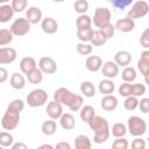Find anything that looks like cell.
Listing matches in <instances>:
<instances>
[{
    "label": "cell",
    "mask_w": 149,
    "mask_h": 149,
    "mask_svg": "<svg viewBox=\"0 0 149 149\" xmlns=\"http://www.w3.org/2000/svg\"><path fill=\"white\" fill-rule=\"evenodd\" d=\"M54 99L61 102L62 105H65L69 107L71 112L80 111L84 104V99L79 94H74L66 87H59L54 93Z\"/></svg>",
    "instance_id": "obj_1"
},
{
    "label": "cell",
    "mask_w": 149,
    "mask_h": 149,
    "mask_svg": "<svg viewBox=\"0 0 149 149\" xmlns=\"http://www.w3.org/2000/svg\"><path fill=\"white\" fill-rule=\"evenodd\" d=\"M88 127L94 132V136H93L94 143L101 144L109 139V135H111L109 125H108V121L104 116L95 115L88 122Z\"/></svg>",
    "instance_id": "obj_2"
},
{
    "label": "cell",
    "mask_w": 149,
    "mask_h": 149,
    "mask_svg": "<svg viewBox=\"0 0 149 149\" xmlns=\"http://www.w3.org/2000/svg\"><path fill=\"white\" fill-rule=\"evenodd\" d=\"M127 129H128V133L134 137L142 136L147 132V123L144 119L137 115H133V116H129L127 120Z\"/></svg>",
    "instance_id": "obj_3"
},
{
    "label": "cell",
    "mask_w": 149,
    "mask_h": 149,
    "mask_svg": "<svg viewBox=\"0 0 149 149\" xmlns=\"http://www.w3.org/2000/svg\"><path fill=\"white\" fill-rule=\"evenodd\" d=\"M48 93L43 88H35L33 91H30L26 98V102L28 104L29 107H41L43 106L47 101H48Z\"/></svg>",
    "instance_id": "obj_4"
},
{
    "label": "cell",
    "mask_w": 149,
    "mask_h": 149,
    "mask_svg": "<svg viewBox=\"0 0 149 149\" xmlns=\"http://www.w3.org/2000/svg\"><path fill=\"white\" fill-rule=\"evenodd\" d=\"M20 122V112L7 108L1 119V127L5 130H13L19 126Z\"/></svg>",
    "instance_id": "obj_5"
},
{
    "label": "cell",
    "mask_w": 149,
    "mask_h": 149,
    "mask_svg": "<svg viewBox=\"0 0 149 149\" xmlns=\"http://www.w3.org/2000/svg\"><path fill=\"white\" fill-rule=\"evenodd\" d=\"M147 14H149V3L144 0H137L133 2L130 6V9L127 13V16L135 20V19H141L144 17Z\"/></svg>",
    "instance_id": "obj_6"
},
{
    "label": "cell",
    "mask_w": 149,
    "mask_h": 149,
    "mask_svg": "<svg viewBox=\"0 0 149 149\" xmlns=\"http://www.w3.org/2000/svg\"><path fill=\"white\" fill-rule=\"evenodd\" d=\"M30 26L31 23L27 20V17H19L15 19L14 22L10 24L9 29L13 33L14 36H24L30 31Z\"/></svg>",
    "instance_id": "obj_7"
},
{
    "label": "cell",
    "mask_w": 149,
    "mask_h": 149,
    "mask_svg": "<svg viewBox=\"0 0 149 149\" xmlns=\"http://www.w3.org/2000/svg\"><path fill=\"white\" fill-rule=\"evenodd\" d=\"M111 10L107 8V7H98L95 8L94 10V14H93V19H92V22L95 27L100 28L107 23L111 22Z\"/></svg>",
    "instance_id": "obj_8"
},
{
    "label": "cell",
    "mask_w": 149,
    "mask_h": 149,
    "mask_svg": "<svg viewBox=\"0 0 149 149\" xmlns=\"http://www.w3.org/2000/svg\"><path fill=\"white\" fill-rule=\"evenodd\" d=\"M38 68L42 70L43 73L52 74L57 71V63L54 58H51L49 56H43L38 61Z\"/></svg>",
    "instance_id": "obj_9"
},
{
    "label": "cell",
    "mask_w": 149,
    "mask_h": 149,
    "mask_svg": "<svg viewBox=\"0 0 149 149\" xmlns=\"http://www.w3.org/2000/svg\"><path fill=\"white\" fill-rule=\"evenodd\" d=\"M17 57V52L14 48H8V47H1L0 49V64L6 65V64H12Z\"/></svg>",
    "instance_id": "obj_10"
},
{
    "label": "cell",
    "mask_w": 149,
    "mask_h": 149,
    "mask_svg": "<svg viewBox=\"0 0 149 149\" xmlns=\"http://www.w3.org/2000/svg\"><path fill=\"white\" fill-rule=\"evenodd\" d=\"M47 114L50 119L58 120L63 114V105L54 99L52 101L48 102V105H47Z\"/></svg>",
    "instance_id": "obj_11"
},
{
    "label": "cell",
    "mask_w": 149,
    "mask_h": 149,
    "mask_svg": "<svg viewBox=\"0 0 149 149\" xmlns=\"http://www.w3.org/2000/svg\"><path fill=\"white\" fill-rule=\"evenodd\" d=\"M101 71H102V74L106 78L113 79L119 74V65L114 61H107L102 64Z\"/></svg>",
    "instance_id": "obj_12"
},
{
    "label": "cell",
    "mask_w": 149,
    "mask_h": 149,
    "mask_svg": "<svg viewBox=\"0 0 149 149\" xmlns=\"http://www.w3.org/2000/svg\"><path fill=\"white\" fill-rule=\"evenodd\" d=\"M114 26H115V29L121 33H129L135 28V21L133 19L126 16V17L119 19Z\"/></svg>",
    "instance_id": "obj_13"
},
{
    "label": "cell",
    "mask_w": 149,
    "mask_h": 149,
    "mask_svg": "<svg viewBox=\"0 0 149 149\" xmlns=\"http://www.w3.org/2000/svg\"><path fill=\"white\" fill-rule=\"evenodd\" d=\"M41 28L45 34L52 35L58 30V22L51 16H47L41 21Z\"/></svg>",
    "instance_id": "obj_14"
},
{
    "label": "cell",
    "mask_w": 149,
    "mask_h": 149,
    "mask_svg": "<svg viewBox=\"0 0 149 149\" xmlns=\"http://www.w3.org/2000/svg\"><path fill=\"white\" fill-rule=\"evenodd\" d=\"M42 15H43V14H42L41 8H38V7H36V6L29 7V8L27 9V12H26V17H27V20H28L31 24H37V23H40V22L43 20Z\"/></svg>",
    "instance_id": "obj_15"
},
{
    "label": "cell",
    "mask_w": 149,
    "mask_h": 149,
    "mask_svg": "<svg viewBox=\"0 0 149 149\" xmlns=\"http://www.w3.org/2000/svg\"><path fill=\"white\" fill-rule=\"evenodd\" d=\"M85 66L88 71L91 72H97L102 68V59L98 55H92L88 56L85 61Z\"/></svg>",
    "instance_id": "obj_16"
},
{
    "label": "cell",
    "mask_w": 149,
    "mask_h": 149,
    "mask_svg": "<svg viewBox=\"0 0 149 149\" xmlns=\"http://www.w3.org/2000/svg\"><path fill=\"white\" fill-rule=\"evenodd\" d=\"M118 104H119L118 98L115 95H113V94H106V95H104V98L100 101V105H101L102 109H105L106 112L114 111L118 107Z\"/></svg>",
    "instance_id": "obj_17"
},
{
    "label": "cell",
    "mask_w": 149,
    "mask_h": 149,
    "mask_svg": "<svg viewBox=\"0 0 149 149\" xmlns=\"http://www.w3.org/2000/svg\"><path fill=\"white\" fill-rule=\"evenodd\" d=\"M133 57L130 55V52H128L127 50H119L115 52L114 55V62L119 65V66H127L130 64Z\"/></svg>",
    "instance_id": "obj_18"
},
{
    "label": "cell",
    "mask_w": 149,
    "mask_h": 149,
    "mask_svg": "<svg viewBox=\"0 0 149 149\" xmlns=\"http://www.w3.org/2000/svg\"><path fill=\"white\" fill-rule=\"evenodd\" d=\"M98 90L104 95H106V94H113L114 91H115V84H114V81L112 79L106 78V79H102V80L99 81Z\"/></svg>",
    "instance_id": "obj_19"
},
{
    "label": "cell",
    "mask_w": 149,
    "mask_h": 149,
    "mask_svg": "<svg viewBox=\"0 0 149 149\" xmlns=\"http://www.w3.org/2000/svg\"><path fill=\"white\" fill-rule=\"evenodd\" d=\"M59 123L64 130H71L76 127V119L71 113H63L59 118Z\"/></svg>",
    "instance_id": "obj_20"
},
{
    "label": "cell",
    "mask_w": 149,
    "mask_h": 149,
    "mask_svg": "<svg viewBox=\"0 0 149 149\" xmlns=\"http://www.w3.org/2000/svg\"><path fill=\"white\" fill-rule=\"evenodd\" d=\"M36 61L33 58V57H23L20 62V70L22 73L24 74H28L29 72H31L34 69H36Z\"/></svg>",
    "instance_id": "obj_21"
},
{
    "label": "cell",
    "mask_w": 149,
    "mask_h": 149,
    "mask_svg": "<svg viewBox=\"0 0 149 149\" xmlns=\"http://www.w3.org/2000/svg\"><path fill=\"white\" fill-rule=\"evenodd\" d=\"M14 9L12 7V5L9 3H3L0 6V22L1 23H6L8 22L10 19H13L14 15Z\"/></svg>",
    "instance_id": "obj_22"
},
{
    "label": "cell",
    "mask_w": 149,
    "mask_h": 149,
    "mask_svg": "<svg viewBox=\"0 0 149 149\" xmlns=\"http://www.w3.org/2000/svg\"><path fill=\"white\" fill-rule=\"evenodd\" d=\"M9 84L14 90H22L26 86V78L19 72H14L9 78Z\"/></svg>",
    "instance_id": "obj_23"
},
{
    "label": "cell",
    "mask_w": 149,
    "mask_h": 149,
    "mask_svg": "<svg viewBox=\"0 0 149 149\" xmlns=\"http://www.w3.org/2000/svg\"><path fill=\"white\" fill-rule=\"evenodd\" d=\"M79 116H80V119H81L84 122L88 123V122L95 116V111H94V108H93L91 105H85V106H83V107L80 108Z\"/></svg>",
    "instance_id": "obj_24"
},
{
    "label": "cell",
    "mask_w": 149,
    "mask_h": 149,
    "mask_svg": "<svg viewBox=\"0 0 149 149\" xmlns=\"http://www.w3.org/2000/svg\"><path fill=\"white\" fill-rule=\"evenodd\" d=\"M74 147H76V149H91L92 143L87 135L79 134L74 139Z\"/></svg>",
    "instance_id": "obj_25"
},
{
    "label": "cell",
    "mask_w": 149,
    "mask_h": 149,
    "mask_svg": "<svg viewBox=\"0 0 149 149\" xmlns=\"http://www.w3.org/2000/svg\"><path fill=\"white\" fill-rule=\"evenodd\" d=\"M41 130H42V133H43L44 135H47V136L54 135V134L56 133V130H57V125H56L55 120H54V119L45 120V121L42 123V126H41Z\"/></svg>",
    "instance_id": "obj_26"
},
{
    "label": "cell",
    "mask_w": 149,
    "mask_h": 149,
    "mask_svg": "<svg viewBox=\"0 0 149 149\" xmlns=\"http://www.w3.org/2000/svg\"><path fill=\"white\" fill-rule=\"evenodd\" d=\"M80 92H81V94L84 95V97H86V98H92V97H94L95 95V87H94V85L91 83V81H88V80H85V81H83L81 84H80Z\"/></svg>",
    "instance_id": "obj_27"
},
{
    "label": "cell",
    "mask_w": 149,
    "mask_h": 149,
    "mask_svg": "<svg viewBox=\"0 0 149 149\" xmlns=\"http://www.w3.org/2000/svg\"><path fill=\"white\" fill-rule=\"evenodd\" d=\"M121 77H122V80H123V81L133 83V81L136 79V77H137V72H136L135 68L127 65V66H125V69L122 70Z\"/></svg>",
    "instance_id": "obj_28"
},
{
    "label": "cell",
    "mask_w": 149,
    "mask_h": 149,
    "mask_svg": "<svg viewBox=\"0 0 149 149\" xmlns=\"http://www.w3.org/2000/svg\"><path fill=\"white\" fill-rule=\"evenodd\" d=\"M27 79L30 84L33 85H36V84H40L42 80H43V72L40 68H36L34 69L31 72H29L27 74Z\"/></svg>",
    "instance_id": "obj_29"
},
{
    "label": "cell",
    "mask_w": 149,
    "mask_h": 149,
    "mask_svg": "<svg viewBox=\"0 0 149 149\" xmlns=\"http://www.w3.org/2000/svg\"><path fill=\"white\" fill-rule=\"evenodd\" d=\"M76 27L77 29H84L92 27V19L87 14H79V16L76 20Z\"/></svg>",
    "instance_id": "obj_30"
},
{
    "label": "cell",
    "mask_w": 149,
    "mask_h": 149,
    "mask_svg": "<svg viewBox=\"0 0 149 149\" xmlns=\"http://www.w3.org/2000/svg\"><path fill=\"white\" fill-rule=\"evenodd\" d=\"M128 129H127V126L122 122H116L112 126V129H111V133L114 137H123L126 134H127Z\"/></svg>",
    "instance_id": "obj_31"
},
{
    "label": "cell",
    "mask_w": 149,
    "mask_h": 149,
    "mask_svg": "<svg viewBox=\"0 0 149 149\" xmlns=\"http://www.w3.org/2000/svg\"><path fill=\"white\" fill-rule=\"evenodd\" d=\"M106 42H107V38L101 34V31L99 29L98 30H93V34H92V37H91V41H90V43L92 45H94V47H101Z\"/></svg>",
    "instance_id": "obj_32"
},
{
    "label": "cell",
    "mask_w": 149,
    "mask_h": 149,
    "mask_svg": "<svg viewBox=\"0 0 149 149\" xmlns=\"http://www.w3.org/2000/svg\"><path fill=\"white\" fill-rule=\"evenodd\" d=\"M13 38H14V35L10 31V29L2 28L0 30V45L1 47H5V45L9 44L13 41Z\"/></svg>",
    "instance_id": "obj_33"
},
{
    "label": "cell",
    "mask_w": 149,
    "mask_h": 149,
    "mask_svg": "<svg viewBox=\"0 0 149 149\" xmlns=\"http://www.w3.org/2000/svg\"><path fill=\"white\" fill-rule=\"evenodd\" d=\"M92 34H93L92 27L84 28V29H77V37H78L79 42H90Z\"/></svg>",
    "instance_id": "obj_34"
},
{
    "label": "cell",
    "mask_w": 149,
    "mask_h": 149,
    "mask_svg": "<svg viewBox=\"0 0 149 149\" xmlns=\"http://www.w3.org/2000/svg\"><path fill=\"white\" fill-rule=\"evenodd\" d=\"M14 143V137L10 133L8 132H1L0 133V146L2 148H9Z\"/></svg>",
    "instance_id": "obj_35"
},
{
    "label": "cell",
    "mask_w": 149,
    "mask_h": 149,
    "mask_svg": "<svg viewBox=\"0 0 149 149\" xmlns=\"http://www.w3.org/2000/svg\"><path fill=\"white\" fill-rule=\"evenodd\" d=\"M139 102H140V100L137 99V97H135V95H129V97H126V98H125L123 107H125L127 111H134L135 108L139 107Z\"/></svg>",
    "instance_id": "obj_36"
},
{
    "label": "cell",
    "mask_w": 149,
    "mask_h": 149,
    "mask_svg": "<svg viewBox=\"0 0 149 149\" xmlns=\"http://www.w3.org/2000/svg\"><path fill=\"white\" fill-rule=\"evenodd\" d=\"M93 45L91 44V43H88V42H79L78 44H77V47H76V49H77V52L79 54V55H81V56H87V55H91L92 54V48Z\"/></svg>",
    "instance_id": "obj_37"
},
{
    "label": "cell",
    "mask_w": 149,
    "mask_h": 149,
    "mask_svg": "<svg viewBox=\"0 0 149 149\" xmlns=\"http://www.w3.org/2000/svg\"><path fill=\"white\" fill-rule=\"evenodd\" d=\"M99 30L101 31V34H102L107 40H109V38H112V37L114 36V33H115V26L112 24V23L109 22V23H107V24L100 27Z\"/></svg>",
    "instance_id": "obj_38"
},
{
    "label": "cell",
    "mask_w": 149,
    "mask_h": 149,
    "mask_svg": "<svg viewBox=\"0 0 149 149\" xmlns=\"http://www.w3.org/2000/svg\"><path fill=\"white\" fill-rule=\"evenodd\" d=\"M73 8L78 14H86V12L88 10V2L86 0H76Z\"/></svg>",
    "instance_id": "obj_39"
},
{
    "label": "cell",
    "mask_w": 149,
    "mask_h": 149,
    "mask_svg": "<svg viewBox=\"0 0 149 149\" xmlns=\"http://www.w3.org/2000/svg\"><path fill=\"white\" fill-rule=\"evenodd\" d=\"M107 1H108L114 8L120 9V10L127 8L128 6H132L133 2H134V0H107Z\"/></svg>",
    "instance_id": "obj_40"
},
{
    "label": "cell",
    "mask_w": 149,
    "mask_h": 149,
    "mask_svg": "<svg viewBox=\"0 0 149 149\" xmlns=\"http://www.w3.org/2000/svg\"><path fill=\"white\" fill-rule=\"evenodd\" d=\"M146 85L144 84H132V90H130V95H135V97H142L146 93Z\"/></svg>",
    "instance_id": "obj_41"
},
{
    "label": "cell",
    "mask_w": 149,
    "mask_h": 149,
    "mask_svg": "<svg viewBox=\"0 0 149 149\" xmlns=\"http://www.w3.org/2000/svg\"><path fill=\"white\" fill-rule=\"evenodd\" d=\"M10 5H12V7H13L15 13H21L27 8L28 0H12Z\"/></svg>",
    "instance_id": "obj_42"
},
{
    "label": "cell",
    "mask_w": 149,
    "mask_h": 149,
    "mask_svg": "<svg viewBox=\"0 0 149 149\" xmlns=\"http://www.w3.org/2000/svg\"><path fill=\"white\" fill-rule=\"evenodd\" d=\"M130 90H132V84L128 83V81H123L122 84H120L119 88H118V92L121 97H129L130 95Z\"/></svg>",
    "instance_id": "obj_43"
},
{
    "label": "cell",
    "mask_w": 149,
    "mask_h": 149,
    "mask_svg": "<svg viewBox=\"0 0 149 149\" xmlns=\"http://www.w3.org/2000/svg\"><path fill=\"white\" fill-rule=\"evenodd\" d=\"M129 147V142L123 137H116V140H114V142L112 143V148L113 149H127Z\"/></svg>",
    "instance_id": "obj_44"
},
{
    "label": "cell",
    "mask_w": 149,
    "mask_h": 149,
    "mask_svg": "<svg viewBox=\"0 0 149 149\" xmlns=\"http://www.w3.org/2000/svg\"><path fill=\"white\" fill-rule=\"evenodd\" d=\"M7 108H10V109H14V111L21 113L24 109V102L21 99H14L13 101L9 102V105L7 106Z\"/></svg>",
    "instance_id": "obj_45"
},
{
    "label": "cell",
    "mask_w": 149,
    "mask_h": 149,
    "mask_svg": "<svg viewBox=\"0 0 149 149\" xmlns=\"http://www.w3.org/2000/svg\"><path fill=\"white\" fill-rule=\"evenodd\" d=\"M140 44L144 49H149V28H146L140 36Z\"/></svg>",
    "instance_id": "obj_46"
},
{
    "label": "cell",
    "mask_w": 149,
    "mask_h": 149,
    "mask_svg": "<svg viewBox=\"0 0 149 149\" xmlns=\"http://www.w3.org/2000/svg\"><path fill=\"white\" fill-rule=\"evenodd\" d=\"M137 69L141 72V74L146 76L147 73H149V62L143 61V59H139L137 61Z\"/></svg>",
    "instance_id": "obj_47"
},
{
    "label": "cell",
    "mask_w": 149,
    "mask_h": 149,
    "mask_svg": "<svg viewBox=\"0 0 149 149\" xmlns=\"http://www.w3.org/2000/svg\"><path fill=\"white\" fill-rule=\"evenodd\" d=\"M130 147H132L133 149H144V148H146V141H144L141 136H136V137L132 141Z\"/></svg>",
    "instance_id": "obj_48"
},
{
    "label": "cell",
    "mask_w": 149,
    "mask_h": 149,
    "mask_svg": "<svg viewBox=\"0 0 149 149\" xmlns=\"http://www.w3.org/2000/svg\"><path fill=\"white\" fill-rule=\"evenodd\" d=\"M139 107L142 113H149V98H142L139 102Z\"/></svg>",
    "instance_id": "obj_49"
},
{
    "label": "cell",
    "mask_w": 149,
    "mask_h": 149,
    "mask_svg": "<svg viewBox=\"0 0 149 149\" xmlns=\"http://www.w3.org/2000/svg\"><path fill=\"white\" fill-rule=\"evenodd\" d=\"M7 78H8V71L3 66H1L0 68V83H5Z\"/></svg>",
    "instance_id": "obj_50"
},
{
    "label": "cell",
    "mask_w": 149,
    "mask_h": 149,
    "mask_svg": "<svg viewBox=\"0 0 149 149\" xmlns=\"http://www.w3.org/2000/svg\"><path fill=\"white\" fill-rule=\"evenodd\" d=\"M57 149H71V144L69 142H58L56 144Z\"/></svg>",
    "instance_id": "obj_51"
},
{
    "label": "cell",
    "mask_w": 149,
    "mask_h": 149,
    "mask_svg": "<svg viewBox=\"0 0 149 149\" xmlns=\"http://www.w3.org/2000/svg\"><path fill=\"white\" fill-rule=\"evenodd\" d=\"M12 149H27L28 146L23 142H17V143H13V146L10 147Z\"/></svg>",
    "instance_id": "obj_52"
},
{
    "label": "cell",
    "mask_w": 149,
    "mask_h": 149,
    "mask_svg": "<svg viewBox=\"0 0 149 149\" xmlns=\"http://www.w3.org/2000/svg\"><path fill=\"white\" fill-rule=\"evenodd\" d=\"M140 58H141V59H143V61L149 62V49H144V50L141 52Z\"/></svg>",
    "instance_id": "obj_53"
},
{
    "label": "cell",
    "mask_w": 149,
    "mask_h": 149,
    "mask_svg": "<svg viewBox=\"0 0 149 149\" xmlns=\"http://www.w3.org/2000/svg\"><path fill=\"white\" fill-rule=\"evenodd\" d=\"M40 148H49V149H52L54 147H52L51 144H47V143H45V144H42V146H40Z\"/></svg>",
    "instance_id": "obj_54"
},
{
    "label": "cell",
    "mask_w": 149,
    "mask_h": 149,
    "mask_svg": "<svg viewBox=\"0 0 149 149\" xmlns=\"http://www.w3.org/2000/svg\"><path fill=\"white\" fill-rule=\"evenodd\" d=\"M144 77V81H146V84L149 86V73H147L146 76H143Z\"/></svg>",
    "instance_id": "obj_55"
},
{
    "label": "cell",
    "mask_w": 149,
    "mask_h": 149,
    "mask_svg": "<svg viewBox=\"0 0 149 149\" xmlns=\"http://www.w3.org/2000/svg\"><path fill=\"white\" fill-rule=\"evenodd\" d=\"M9 1H12V0H0V3L3 5V3H7V2H9Z\"/></svg>",
    "instance_id": "obj_56"
},
{
    "label": "cell",
    "mask_w": 149,
    "mask_h": 149,
    "mask_svg": "<svg viewBox=\"0 0 149 149\" xmlns=\"http://www.w3.org/2000/svg\"><path fill=\"white\" fill-rule=\"evenodd\" d=\"M54 2H64L65 0H52Z\"/></svg>",
    "instance_id": "obj_57"
}]
</instances>
